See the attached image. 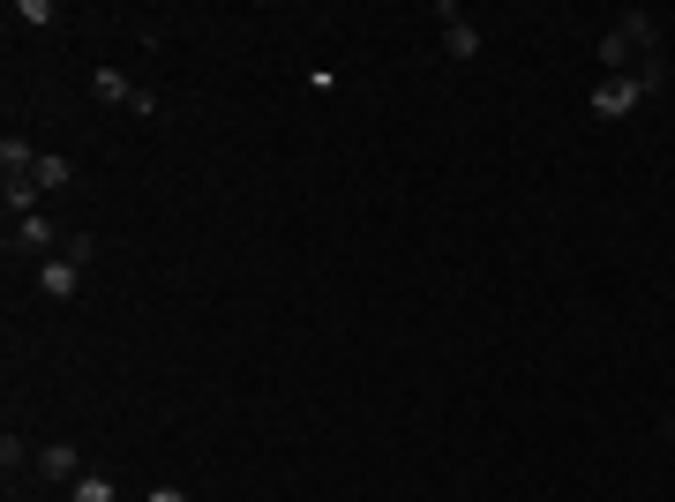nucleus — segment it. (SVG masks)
<instances>
[{"instance_id":"f03ea898","label":"nucleus","mask_w":675,"mask_h":502,"mask_svg":"<svg viewBox=\"0 0 675 502\" xmlns=\"http://www.w3.org/2000/svg\"><path fill=\"white\" fill-rule=\"evenodd\" d=\"M435 23H443V53H451V60H473V53H480V31L465 23L458 0H443V8H435Z\"/></svg>"},{"instance_id":"0eeeda50","label":"nucleus","mask_w":675,"mask_h":502,"mask_svg":"<svg viewBox=\"0 0 675 502\" xmlns=\"http://www.w3.org/2000/svg\"><path fill=\"white\" fill-rule=\"evenodd\" d=\"M90 98H98V105H135L128 68H90Z\"/></svg>"},{"instance_id":"f8f14e48","label":"nucleus","mask_w":675,"mask_h":502,"mask_svg":"<svg viewBox=\"0 0 675 502\" xmlns=\"http://www.w3.org/2000/svg\"><path fill=\"white\" fill-rule=\"evenodd\" d=\"M76 502H121V495H113L106 472H84V480H76Z\"/></svg>"},{"instance_id":"9d476101","label":"nucleus","mask_w":675,"mask_h":502,"mask_svg":"<svg viewBox=\"0 0 675 502\" xmlns=\"http://www.w3.org/2000/svg\"><path fill=\"white\" fill-rule=\"evenodd\" d=\"M15 23H23V31H53L60 8H53V0H15Z\"/></svg>"},{"instance_id":"423d86ee","label":"nucleus","mask_w":675,"mask_h":502,"mask_svg":"<svg viewBox=\"0 0 675 502\" xmlns=\"http://www.w3.org/2000/svg\"><path fill=\"white\" fill-rule=\"evenodd\" d=\"M31 472H38V480H84V465H76V443H45Z\"/></svg>"},{"instance_id":"1a4fd4ad","label":"nucleus","mask_w":675,"mask_h":502,"mask_svg":"<svg viewBox=\"0 0 675 502\" xmlns=\"http://www.w3.org/2000/svg\"><path fill=\"white\" fill-rule=\"evenodd\" d=\"M68 158H53V150H38V166H31V180H38V196H60V188H68Z\"/></svg>"},{"instance_id":"9b49d317","label":"nucleus","mask_w":675,"mask_h":502,"mask_svg":"<svg viewBox=\"0 0 675 502\" xmlns=\"http://www.w3.org/2000/svg\"><path fill=\"white\" fill-rule=\"evenodd\" d=\"M23 465H38V450H31V443H23V435H0V472H8V480H15V472H23Z\"/></svg>"},{"instance_id":"7ed1b4c3","label":"nucleus","mask_w":675,"mask_h":502,"mask_svg":"<svg viewBox=\"0 0 675 502\" xmlns=\"http://www.w3.org/2000/svg\"><path fill=\"white\" fill-rule=\"evenodd\" d=\"M8 255H60L53 217H15V225H8Z\"/></svg>"},{"instance_id":"f257e3e1","label":"nucleus","mask_w":675,"mask_h":502,"mask_svg":"<svg viewBox=\"0 0 675 502\" xmlns=\"http://www.w3.org/2000/svg\"><path fill=\"white\" fill-rule=\"evenodd\" d=\"M638 105H645V83H638V76H608V83L593 90V121H623Z\"/></svg>"},{"instance_id":"ddd939ff","label":"nucleus","mask_w":675,"mask_h":502,"mask_svg":"<svg viewBox=\"0 0 675 502\" xmlns=\"http://www.w3.org/2000/svg\"><path fill=\"white\" fill-rule=\"evenodd\" d=\"M143 502H188V488H173V480H158V488H151Z\"/></svg>"},{"instance_id":"39448f33","label":"nucleus","mask_w":675,"mask_h":502,"mask_svg":"<svg viewBox=\"0 0 675 502\" xmlns=\"http://www.w3.org/2000/svg\"><path fill=\"white\" fill-rule=\"evenodd\" d=\"M616 31L638 45V60H653V53H661V23H653V8H623V15H616Z\"/></svg>"},{"instance_id":"6e6552de","label":"nucleus","mask_w":675,"mask_h":502,"mask_svg":"<svg viewBox=\"0 0 675 502\" xmlns=\"http://www.w3.org/2000/svg\"><path fill=\"white\" fill-rule=\"evenodd\" d=\"M0 203H8V225H15V217H38V180H0Z\"/></svg>"},{"instance_id":"20e7f679","label":"nucleus","mask_w":675,"mask_h":502,"mask_svg":"<svg viewBox=\"0 0 675 502\" xmlns=\"http://www.w3.org/2000/svg\"><path fill=\"white\" fill-rule=\"evenodd\" d=\"M76 286H84V263H76L68 248L53 255V263H38V293L45 300H76Z\"/></svg>"}]
</instances>
